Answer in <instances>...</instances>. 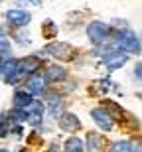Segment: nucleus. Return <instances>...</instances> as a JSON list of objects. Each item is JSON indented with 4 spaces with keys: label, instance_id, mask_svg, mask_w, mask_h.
Segmentation results:
<instances>
[{
    "label": "nucleus",
    "instance_id": "nucleus-18",
    "mask_svg": "<svg viewBox=\"0 0 142 152\" xmlns=\"http://www.w3.org/2000/svg\"><path fill=\"white\" fill-rule=\"evenodd\" d=\"M0 51H2V57H0V61H6V59H10L12 56V44L8 38H2L0 39Z\"/></svg>",
    "mask_w": 142,
    "mask_h": 152
},
{
    "label": "nucleus",
    "instance_id": "nucleus-4",
    "mask_svg": "<svg viewBox=\"0 0 142 152\" xmlns=\"http://www.w3.org/2000/svg\"><path fill=\"white\" fill-rule=\"evenodd\" d=\"M44 97H46V105H47V115L53 121H59L65 115V99H63V95L57 93V91H47Z\"/></svg>",
    "mask_w": 142,
    "mask_h": 152
},
{
    "label": "nucleus",
    "instance_id": "nucleus-9",
    "mask_svg": "<svg viewBox=\"0 0 142 152\" xmlns=\"http://www.w3.org/2000/svg\"><path fill=\"white\" fill-rule=\"evenodd\" d=\"M44 75H46L47 83L55 85V83H63L69 79V71L63 67L61 63H50L46 69H44Z\"/></svg>",
    "mask_w": 142,
    "mask_h": 152
},
{
    "label": "nucleus",
    "instance_id": "nucleus-5",
    "mask_svg": "<svg viewBox=\"0 0 142 152\" xmlns=\"http://www.w3.org/2000/svg\"><path fill=\"white\" fill-rule=\"evenodd\" d=\"M47 85L50 83H47L46 75H44V69H42V71H38V73L26 77V81L22 83V87L28 91V93H32L34 97H42V95L47 93Z\"/></svg>",
    "mask_w": 142,
    "mask_h": 152
},
{
    "label": "nucleus",
    "instance_id": "nucleus-12",
    "mask_svg": "<svg viewBox=\"0 0 142 152\" xmlns=\"http://www.w3.org/2000/svg\"><path fill=\"white\" fill-rule=\"evenodd\" d=\"M57 123H59V129L65 130V132H69V134H75V132L81 129V121H79V117H77L75 113H65Z\"/></svg>",
    "mask_w": 142,
    "mask_h": 152
},
{
    "label": "nucleus",
    "instance_id": "nucleus-23",
    "mask_svg": "<svg viewBox=\"0 0 142 152\" xmlns=\"http://www.w3.org/2000/svg\"><path fill=\"white\" fill-rule=\"evenodd\" d=\"M12 134H16L18 138H20V136L24 134V130H22V126H20V124H14V126H12Z\"/></svg>",
    "mask_w": 142,
    "mask_h": 152
},
{
    "label": "nucleus",
    "instance_id": "nucleus-22",
    "mask_svg": "<svg viewBox=\"0 0 142 152\" xmlns=\"http://www.w3.org/2000/svg\"><path fill=\"white\" fill-rule=\"evenodd\" d=\"M132 152H142V138L132 140Z\"/></svg>",
    "mask_w": 142,
    "mask_h": 152
},
{
    "label": "nucleus",
    "instance_id": "nucleus-20",
    "mask_svg": "<svg viewBox=\"0 0 142 152\" xmlns=\"http://www.w3.org/2000/svg\"><path fill=\"white\" fill-rule=\"evenodd\" d=\"M111 28H113V32H125V30H128V22L120 20V18H114L111 22Z\"/></svg>",
    "mask_w": 142,
    "mask_h": 152
},
{
    "label": "nucleus",
    "instance_id": "nucleus-10",
    "mask_svg": "<svg viewBox=\"0 0 142 152\" xmlns=\"http://www.w3.org/2000/svg\"><path fill=\"white\" fill-rule=\"evenodd\" d=\"M20 69L26 73V77H30V75H34V73H38V71L44 69V59L38 57L36 53H34V56L20 57Z\"/></svg>",
    "mask_w": 142,
    "mask_h": 152
},
{
    "label": "nucleus",
    "instance_id": "nucleus-15",
    "mask_svg": "<svg viewBox=\"0 0 142 152\" xmlns=\"http://www.w3.org/2000/svg\"><path fill=\"white\" fill-rule=\"evenodd\" d=\"M63 152H85V142L79 136H69L63 144Z\"/></svg>",
    "mask_w": 142,
    "mask_h": 152
},
{
    "label": "nucleus",
    "instance_id": "nucleus-2",
    "mask_svg": "<svg viewBox=\"0 0 142 152\" xmlns=\"http://www.w3.org/2000/svg\"><path fill=\"white\" fill-rule=\"evenodd\" d=\"M114 39L119 44V50L128 53V56H140L142 53V39L130 28L125 32H114Z\"/></svg>",
    "mask_w": 142,
    "mask_h": 152
},
{
    "label": "nucleus",
    "instance_id": "nucleus-25",
    "mask_svg": "<svg viewBox=\"0 0 142 152\" xmlns=\"http://www.w3.org/2000/svg\"><path fill=\"white\" fill-rule=\"evenodd\" d=\"M136 97H138V99H142V93H136Z\"/></svg>",
    "mask_w": 142,
    "mask_h": 152
},
{
    "label": "nucleus",
    "instance_id": "nucleus-21",
    "mask_svg": "<svg viewBox=\"0 0 142 152\" xmlns=\"http://www.w3.org/2000/svg\"><path fill=\"white\" fill-rule=\"evenodd\" d=\"M132 75H134V79H136L138 83H142V61L134 63V67H132Z\"/></svg>",
    "mask_w": 142,
    "mask_h": 152
},
{
    "label": "nucleus",
    "instance_id": "nucleus-19",
    "mask_svg": "<svg viewBox=\"0 0 142 152\" xmlns=\"http://www.w3.org/2000/svg\"><path fill=\"white\" fill-rule=\"evenodd\" d=\"M53 36H57V26L51 22V20H46V22H44V38L51 39Z\"/></svg>",
    "mask_w": 142,
    "mask_h": 152
},
{
    "label": "nucleus",
    "instance_id": "nucleus-16",
    "mask_svg": "<svg viewBox=\"0 0 142 152\" xmlns=\"http://www.w3.org/2000/svg\"><path fill=\"white\" fill-rule=\"evenodd\" d=\"M10 38H12V39H16L20 45H28V44H32V38H30V34H28V30H26V28L12 30Z\"/></svg>",
    "mask_w": 142,
    "mask_h": 152
},
{
    "label": "nucleus",
    "instance_id": "nucleus-11",
    "mask_svg": "<svg viewBox=\"0 0 142 152\" xmlns=\"http://www.w3.org/2000/svg\"><path fill=\"white\" fill-rule=\"evenodd\" d=\"M105 144H107V138L95 130H89L85 134V146L87 152H103L105 150Z\"/></svg>",
    "mask_w": 142,
    "mask_h": 152
},
{
    "label": "nucleus",
    "instance_id": "nucleus-6",
    "mask_svg": "<svg viewBox=\"0 0 142 152\" xmlns=\"http://www.w3.org/2000/svg\"><path fill=\"white\" fill-rule=\"evenodd\" d=\"M6 22L10 24L12 30H20V28H28L30 22H32V14L24 8H10V10L4 12Z\"/></svg>",
    "mask_w": 142,
    "mask_h": 152
},
{
    "label": "nucleus",
    "instance_id": "nucleus-13",
    "mask_svg": "<svg viewBox=\"0 0 142 152\" xmlns=\"http://www.w3.org/2000/svg\"><path fill=\"white\" fill-rule=\"evenodd\" d=\"M36 97L32 95V93H28V91L24 89V87H20V89L14 91V95H12V107L16 109H28L32 103H34Z\"/></svg>",
    "mask_w": 142,
    "mask_h": 152
},
{
    "label": "nucleus",
    "instance_id": "nucleus-14",
    "mask_svg": "<svg viewBox=\"0 0 142 152\" xmlns=\"http://www.w3.org/2000/svg\"><path fill=\"white\" fill-rule=\"evenodd\" d=\"M20 71V59L18 57H10V59H6V61H2V67H0V75H2V81H4V85L10 81L14 75Z\"/></svg>",
    "mask_w": 142,
    "mask_h": 152
},
{
    "label": "nucleus",
    "instance_id": "nucleus-3",
    "mask_svg": "<svg viewBox=\"0 0 142 152\" xmlns=\"http://www.w3.org/2000/svg\"><path fill=\"white\" fill-rule=\"evenodd\" d=\"M44 50L55 61H71V59H75V48L71 44H67V42H50Z\"/></svg>",
    "mask_w": 142,
    "mask_h": 152
},
{
    "label": "nucleus",
    "instance_id": "nucleus-26",
    "mask_svg": "<svg viewBox=\"0 0 142 152\" xmlns=\"http://www.w3.org/2000/svg\"><path fill=\"white\" fill-rule=\"evenodd\" d=\"M140 39H142V32H140Z\"/></svg>",
    "mask_w": 142,
    "mask_h": 152
},
{
    "label": "nucleus",
    "instance_id": "nucleus-24",
    "mask_svg": "<svg viewBox=\"0 0 142 152\" xmlns=\"http://www.w3.org/2000/svg\"><path fill=\"white\" fill-rule=\"evenodd\" d=\"M26 2H30V4H36V6H40L44 0H26Z\"/></svg>",
    "mask_w": 142,
    "mask_h": 152
},
{
    "label": "nucleus",
    "instance_id": "nucleus-7",
    "mask_svg": "<svg viewBox=\"0 0 142 152\" xmlns=\"http://www.w3.org/2000/svg\"><path fill=\"white\" fill-rule=\"evenodd\" d=\"M91 118H93V123H95L101 130H105V132H109V130L114 129V117L109 113L107 107L91 109Z\"/></svg>",
    "mask_w": 142,
    "mask_h": 152
},
{
    "label": "nucleus",
    "instance_id": "nucleus-1",
    "mask_svg": "<svg viewBox=\"0 0 142 152\" xmlns=\"http://www.w3.org/2000/svg\"><path fill=\"white\" fill-rule=\"evenodd\" d=\"M85 34H87V39L93 48H99V45L107 44L109 39L114 36L111 24H105L103 20H93V22L87 24L85 28Z\"/></svg>",
    "mask_w": 142,
    "mask_h": 152
},
{
    "label": "nucleus",
    "instance_id": "nucleus-8",
    "mask_svg": "<svg viewBox=\"0 0 142 152\" xmlns=\"http://www.w3.org/2000/svg\"><path fill=\"white\" fill-rule=\"evenodd\" d=\"M128 53H125V51H111V53H107V56H103L101 57V63L105 65V67L109 69V71H114V69H120V67H125L126 63H128Z\"/></svg>",
    "mask_w": 142,
    "mask_h": 152
},
{
    "label": "nucleus",
    "instance_id": "nucleus-17",
    "mask_svg": "<svg viewBox=\"0 0 142 152\" xmlns=\"http://www.w3.org/2000/svg\"><path fill=\"white\" fill-rule=\"evenodd\" d=\"M107 152H132V140H126V138L114 140L113 144L109 146Z\"/></svg>",
    "mask_w": 142,
    "mask_h": 152
}]
</instances>
